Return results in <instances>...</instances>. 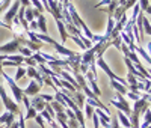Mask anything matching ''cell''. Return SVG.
Returning <instances> with one entry per match:
<instances>
[{
	"instance_id": "cell-33",
	"label": "cell",
	"mask_w": 151,
	"mask_h": 128,
	"mask_svg": "<svg viewBox=\"0 0 151 128\" xmlns=\"http://www.w3.org/2000/svg\"><path fill=\"white\" fill-rule=\"evenodd\" d=\"M3 74V67H2V62H0V75Z\"/></svg>"
},
{
	"instance_id": "cell-22",
	"label": "cell",
	"mask_w": 151,
	"mask_h": 128,
	"mask_svg": "<svg viewBox=\"0 0 151 128\" xmlns=\"http://www.w3.org/2000/svg\"><path fill=\"white\" fill-rule=\"evenodd\" d=\"M115 98H116V101H118V102H121L122 106H127V107H129V102H127V99L124 98V95H121V94L115 92Z\"/></svg>"
},
{
	"instance_id": "cell-28",
	"label": "cell",
	"mask_w": 151,
	"mask_h": 128,
	"mask_svg": "<svg viewBox=\"0 0 151 128\" xmlns=\"http://www.w3.org/2000/svg\"><path fill=\"white\" fill-rule=\"evenodd\" d=\"M112 2V0H101V2H100V3H97L95 5V8H101V6H107L109 3Z\"/></svg>"
},
{
	"instance_id": "cell-13",
	"label": "cell",
	"mask_w": 151,
	"mask_h": 128,
	"mask_svg": "<svg viewBox=\"0 0 151 128\" xmlns=\"http://www.w3.org/2000/svg\"><path fill=\"white\" fill-rule=\"evenodd\" d=\"M36 23H38V29H40L44 35H47V24H45V17L44 15H40L36 18Z\"/></svg>"
},
{
	"instance_id": "cell-4",
	"label": "cell",
	"mask_w": 151,
	"mask_h": 128,
	"mask_svg": "<svg viewBox=\"0 0 151 128\" xmlns=\"http://www.w3.org/2000/svg\"><path fill=\"white\" fill-rule=\"evenodd\" d=\"M148 109H150V102L147 101V98H145V97H141L137 101H134V107H133V110H132V112L141 116V114H142V113H145Z\"/></svg>"
},
{
	"instance_id": "cell-36",
	"label": "cell",
	"mask_w": 151,
	"mask_h": 128,
	"mask_svg": "<svg viewBox=\"0 0 151 128\" xmlns=\"http://www.w3.org/2000/svg\"><path fill=\"white\" fill-rule=\"evenodd\" d=\"M147 128H151V125H150V127H147Z\"/></svg>"
},
{
	"instance_id": "cell-18",
	"label": "cell",
	"mask_w": 151,
	"mask_h": 128,
	"mask_svg": "<svg viewBox=\"0 0 151 128\" xmlns=\"http://www.w3.org/2000/svg\"><path fill=\"white\" fill-rule=\"evenodd\" d=\"M50 106H52V109H53L56 113H62V112H65V107H64V106H60L58 101H52V102H50Z\"/></svg>"
},
{
	"instance_id": "cell-8",
	"label": "cell",
	"mask_w": 151,
	"mask_h": 128,
	"mask_svg": "<svg viewBox=\"0 0 151 128\" xmlns=\"http://www.w3.org/2000/svg\"><path fill=\"white\" fill-rule=\"evenodd\" d=\"M53 47L56 48V51H58L59 54H62V56H65V57H70V56H74V54H77V53H74V51H71L70 48H67L65 45H62V44H58L56 41H55Z\"/></svg>"
},
{
	"instance_id": "cell-37",
	"label": "cell",
	"mask_w": 151,
	"mask_h": 128,
	"mask_svg": "<svg viewBox=\"0 0 151 128\" xmlns=\"http://www.w3.org/2000/svg\"><path fill=\"white\" fill-rule=\"evenodd\" d=\"M121 128H124V127H121Z\"/></svg>"
},
{
	"instance_id": "cell-24",
	"label": "cell",
	"mask_w": 151,
	"mask_h": 128,
	"mask_svg": "<svg viewBox=\"0 0 151 128\" xmlns=\"http://www.w3.org/2000/svg\"><path fill=\"white\" fill-rule=\"evenodd\" d=\"M67 125H68L70 128H80V124H79L77 119H68V121H67Z\"/></svg>"
},
{
	"instance_id": "cell-16",
	"label": "cell",
	"mask_w": 151,
	"mask_h": 128,
	"mask_svg": "<svg viewBox=\"0 0 151 128\" xmlns=\"http://www.w3.org/2000/svg\"><path fill=\"white\" fill-rule=\"evenodd\" d=\"M142 27H144V33H147V35L151 36V21L148 18H145V17L142 20Z\"/></svg>"
},
{
	"instance_id": "cell-35",
	"label": "cell",
	"mask_w": 151,
	"mask_h": 128,
	"mask_svg": "<svg viewBox=\"0 0 151 128\" xmlns=\"http://www.w3.org/2000/svg\"><path fill=\"white\" fill-rule=\"evenodd\" d=\"M150 110H151V104H150Z\"/></svg>"
},
{
	"instance_id": "cell-19",
	"label": "cell",
	"mask_w": 151,
	"mask_h": 128,
	"mask_svg": "<svg viewBox=\"0 0 151 128\" xmlns=\"http://www.w3.org/2000/svg\"><path fill=\"white\" fill-rule=\"evenodd\" d=\"M18 51H20V54L23 57H32V54H33L27 47H18Z\"/></svg>"
},
{
	"instance_id": "cell-21",
	"label": "cell",
	"mask_w": 151,
	"mask_h": 128,
	"mask_svg": "<svg viewBox=\"0 0 151 128\" xmlns=\"http://www.w3.org/2000/svg\"><path fill=\"white\" fill-rule=\"evenodd\" d=\"M30 5H33L35 9L40 11V14H42V12H44V6H42V3L40 2V0H30Z\"/></svg>"
},
{
	"instance_id": "cell-1",
	"label": "cell",
	"mask_w": 151,
	"mask_h": 128,
	"mask_svg": "<svg viewBox=\"0 0 151 128\" xmlns=\"http://www.w3.org/2000/svg\"><path fill=\"white\" fill-rule=\"evenodd\" d=\"M0 97H2V101H3V106L6 107V112H11L12 114H20V109H18V104L11 99V97H8L5 87L0 84Z\"/></svg>"
},
{
	"instance_id": "cell-26",
	"label": "cell",
	"mask_w": 151,
	"mask_h": 128,
	"mask_svg": "<svg viewBox=\"0 0 151 128\" xmlns=\"http://www.w3.org/2000/svg\"><path fill=\"white\" fill-rule=\"evenodd\" d=\"M24 63H27V65L32 67V68L38 67V63H36V60H35L33 57H24Z\"/></svg>"
},
{
	"instance_id": "cell-32",
	"label": "cell",
	"mask_w": 151,
	"mask_h": 128,
	"mask_svg": "<svg viewBox=\"0 0 151 128\" xmlns=\"http://www.w3.org/2000/svg\"><path fill=\"white\" fill-rule=\"evenodd\" d=\"M145 12H147V14H150V15H151V6H148V8H147V11H145Z\"/></svg>"
},
{
	"instance_id": "cell-14",
	"label": "cell",
	"mask_w": 151,
	"mask_h": 128,
	"mask_svg": "<svg viewBox=\"0 0 151 128\" xmlns=\"http://www.w3.org/2000/svg\"><path fill=\"white\" fill-rule=\"evenodd\" d=\"M85 114L83 116L86 118V119H92V116H94V112H95V107H92V106H89V104H86L85 102Z\"/></svg>"
},
{
	"instance_id": "cell-10",
	"label": "cell",
	"mask_w": 151,
	"mask_h": 128,
	"mask_svg": "<svg viewBox=\"0 0 151 128\" xmlns=\"http://www.w3.org/2000/svg\"><path fill=\"white\" fill-rule=\"evenodd\" d=\"M110 104H112L113 107H115V109H118L119 112H122V113L125 114V116H130V114H132V109H130V107H127V106H122L121 102H118L116 99H112V101H110Z\"/></svg>"
},
{
	"instance_id": "cell-11",
	"label": "cell",
	"mask_w": 151,
	"mask_h": 128,
	"mask_svg": "<svg viewBox=\"0 0 151 128\" xmlns=\"http://www.w3.org/2000/svg\"><path fill=\"white\" fill-rule=\"evenodd\" d=\"M110 86L115 89V92H118V94H121V95H125L129 92V89H127V86H124V84H121L119 82H115V80H110Z\"/></svg>"
},
{
	"instance_id": "cell-17",
	"label": "cell",
	"mask_w": 151,
	"mask_h": 128,
	"mask_svg": "<svg viewBox=\"0 0 151 128\" xmlns=\"http://www.w3.org/2000/svg\"><path fill=\"white\" fill-rule=\"evenodd\" d=\"M24 20H26L27 23H30V21H33V20H35L33 12H32V6L26 8V11H24Z\"/></svg>"
},
{
	"instance_id": "cell-29",
	"label": "cell",
	"mask_w": 151,
	"mask_h": 128,
	"mask_svg": "<svg viewBox=\"0 0 151 128\" xmlns=\"http://www.w3.org/2000/svg\"><path fill=\"white\" fill-rule=\"evenodd\" d=\"M125 95H127V97H130V98H132V99H134V101H137V99L141 98V95H137V94H133V92H127Z\"/></svg>"
},
{
	"instance_id": "cell-15",
	"label": "cell",
	"mask_w": 151,
	"mask_h": 128,
	"mask_svg": "<svg viewBox=\"0 0 151 128\" xmlns=\"http://www.w3.org/2000/svg\"><path fill=\"white\" fill-rule=\"evenodd\" d=\"M119 6V0H112V2L107 5V15H113L115 9Z\"/></svg>"
},
{
	"instance_id": "cell-7",
	"label": "cell",
	"mask_w": 151,
	"mask_h": 128,
	"mask_svg": "<svg viewBox=\"0 0 151 128\" xmlns=\"http://www.w3.org/2000/svg\"><path fill=\"white\" fill-rule=\"evenodd\" d=\"M45 104L47 102L45 101H42V98L38 95V97H33L32 99H30V106L36 110V112H42L44 109H45Z\"/></svg>"
},
{
	"instance_id": "cell-31",
	"label": "cell",
	"mask_w": 151,
	"mask_h": 128,
	"mask_svg": "<svg viewBox=\"0 0 151 128\" xmlns=\"http://www.w3.org/2000/svg\"><path fill=\"white\" fill-rule=\"evenodd\" d=\"M8 128H20V124H18V121H14V122H12Z\"/></svg>"
},
{
	"instance_id": "cell-6",
	"label": "cell",
	"mask_w": 151,
	"mask_h": 128,
	"mask_svg": "<svg viewBox=\"0 0 151 128\" xmlns=\"http://www.w3.org/2000/svg\"><path fill=\"white\" fill-rule=\"evenodd\" d=\"M40 91H41V86L38 84L35 80H32V82L27 84V87L23 91V94L26 95V97H27V95H30V97H32V95H38V94H40Z\"/></svg>"
},
{
	"instance_id": "cell-5",
	"label": "cell",
	"mask_w": 151,
	"mask_h": 128,
	"mask_svg": "<svg viewBox=\"0 0 151 128\" xmlns=\"http://www.w3.org/2000/svg\"><path fill=\"white\" fill-rule=\"evenodd\" d=\"M18 47H20V42H18V39L14 38L11 42H8L5 45H0V53L2 54H11V53H14L15 50H18Z\"/></svg>"
},
{
	"instance_id": "cell-3",
	"label": "cell",
	"mask_w": 151,
	"mask_h": 128,
	"mask_svg": "<svg viewBox=\"0 0 151 128\" xmlns=\"http://www.w3.org/2000/svg\"><path fill=\"white\" fill-rule=\"evenodd\" d=\"M20 6H21V5H20V0H14V3L11 5L9 11L6 12V15H5V23H6L8 26H11V24H12V20L17 17Z\"/></svg>"
},
{
	"instance_id": "cell-23",
	"label": "cell",
	"mask_w": 151,
	"mask_h": 128,
	"mask_svg": "<svg viewBox=\"0 0 151 128\" xmlns=\"http://www.w3.org/2000/svg\"><path fill=\"white\" fill-rule=\"evenodd\" d=\"M139 8H141V12H145L147 11V8L150 6V0H139Z\"/></svg>"
},
{
	"instance_id": "cell-9",
	"label": "cell",
	"mask_w": 151,
	"mask_h": 128,
	"mask_svg": "<svg viewBox=\"0 0 151 128\" xmlns=\"http://www.w3.org/2000/svg\"><path fill=\"white\" fill-rule=\"evenodd\" d=\"M56 24H58V30L60 33V41H62V45H64L68 39V33H67V29H65V24L62 20H56Z\"/></svg>"
},
{
	"instance_id": "cell-27",
	"label": "cell",
	"mask_w": 151,
	"mask_h": 128,
	"mask_svg": "<svg viewBox=\"0 0 151 128\" xmlns=\"http://www.w3.org/2000/svg\"><path fill=\"white\" fill-rule=\"evenodd\" d=\"M41 98H42V101H45V102H52V101H55V97H52V95H47V94H42V95H40Z\"/></svg>"
},
{
	"instance_id": "cell-30",
	"label": "cell",
	"mask_w": 151,
	"mask_h": 128,
	"mask_svg": "<svg viewBox=\"0 0 151 128\" xmlns=\"http://www.w3.org/2000/svg\"><path fill=\"white\" fill-rule=\"evenodd\" d=\"M20 5L24 8H29L30 6V0H20Z\"/></svg>"
},
{
	"instance_id": "cell-12",
	"label": "cell",
	"mask_w": 151,
	"mask_h": 128,
	"mask_svg": "<svg viewBox=\"0 0 151 128\" xmlns=\"http://www.w3.org/2000/svg\"><path fill=\"white\" fill-rule=\"evenodd\" d=\"M118 121H119V124H122V127L124 128H132V124H130V121H129V116H125V114L122 113V112H118Z\"/></svg>"
},
{
	"instance_id": "cell-20",
	"label": "cell",
	"mask_w": 151,
	"mask_h": 128,
	"mask_svg": "<svg viewBox=\"0 0 151 128\" xmlns=\"http://www.w3.org/2000/svg\"><path fill=\"white\" fill-rule=\"evenodd\" d=\"M24 75H26V69L21 68V67H18V68H17V71H15V77H14V80H15V82H18L20 79H23Z\"/></svg>"
},
{
	"instance_id": "cell-34",
	"label": "cell",
	"mask_w": 151,
	"mask_h": 128,
	"mask_svg": "<svg viewBox=\"0 0 151 128\" xmlns=\"http://www.w3.org/2000/svg\"><path fill=\"white\" fill-rule=\"evenodd\" d=\"M147 71H148V74H150V75H151V68H150V69H147Z\"/></svg>"
},
{
	"instance_id": "cell-25",
	"label": "cell",
	"mask_w": 151,
	"mask_h": 128,
	"mask_svg": "<svg viewBox=\"0 0 151 128\" xmlns=\"http://www.w3.org/2000/svg\"><path fill=\"white\" fill-rule=\"evenodd\" d=\"M35 121H36V124L40 125L41 128H45V124H44V118L41 116V113H38L36 116H35Z\"/></svg>"
},
{
	"instance_id": "cell-2",
	"label": "cell",
	"mask_w": 151,
	"mask_h": 128,
	"mask_svg": "<svg viewBox=\"0 0 151 128\" xmlns=\"http://www.w3.org/2000/svg\"><path fill=\"white\" fill-rule=\"evenodd\" d=\"M2 77H3V80L9 84V87H11V91H12V94H14V98H15V102L18 104V102H21L23 101V97H24V94H23V91L18 87V84H17V82L14 80V79H11V77L6 74V72H3L2 74Z\"/></svg>"
}]
</instances>
